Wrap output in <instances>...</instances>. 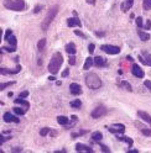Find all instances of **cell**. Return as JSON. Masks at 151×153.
<instances>
[{
	"label": "cell",
	"instance_id": "cell-51",
	"mask_svg": "<svg viewBox=\"0 0 151 153\" xmlns=\"http://www.w3.org/2000/svg\"><path fill=\"white\" fill-rule=\"evenodd\" d=\"M13 95H14V93H11V92H10V93H9V94H8V96H9V98H11V96H13Z\"/></svg>",
	"mask_w": 151,
	"mask_h": 153
},
{
	"label": "cell",
	"instance_id": "cell-49",
	"mask_svg": "<svg viewBox=\"0 0 151 153\" xmlns=\"http://www.w3.org/2000/svg\"><path fill=\"white\" fill-rule=\"evenodd\" d=\"M96 35H97V36H99V37H103V36H104L103 32H96Z\"/></svg>",
	"mask_w": 151,
	"mask_h": 153
},
{
	"label": "cell",
	"instance_id": "cell-32",
	"mask_svg": "<svg viewBox=\"0 0 151 153\" xmlns=\"http://www.w3.org/2000/svg\"><path fill=\"white\" fill-rule=\"evenodd\" d=\"M3 50L6 51V52H15V51H16V47H15V46H11V47H10V46H5V47H3Z\"/></svg>",
	"mask_w": 151,
	"mask_h": 153
},
{
	"label": "cell",
	"instance_id": "cell-43",
	"mask_svg": "<svg viewBox=\"0 0 151 153\" xmlns=\"http://www.w3.org/2000/svg\"><path fill=\"white\" fill-rule=\"evenodd\" d=\"M99 146L102 147V150H103L104 152H105V153H109V148H108V147H107V146H104L103 143H99Z\"/></svg>",
	"mask_w": 151,
	"mask_h": 153
},
{
	"label": "cell",
	"instance_id": "cell-11",
	"mask_svg": "<svg viewBox=\"0 0 151 153\" xmlns=\"http://www.w3.org/2000/svg\"><path fill=\"white\" fill-rule=\"evenodd\" d=\"M131 72H133V74L135 75V77H138V78H143L144 75H145V73H144V71L140 68L138 64H134L133 66V68H131Z\"/></svg>",
	"mask_w": 151,
	"mask_h": 153
},
{
	"label": "cell",
	"instance_id": "cell-38",
	"mask_svg": "<svg viewBox=\"0 0 151 153\" xmlns=\"http://www.w3.org/2000/svg\"><path fill=\"white\" fill-rule=\"evenodd\" d=\"M136 25H138V27H143V19L141 17H138L136 19Z\"/></svg>",
	"mask_w": 151,
	"mask_h": 153
},
{
	"label": "cell",
	"instance_id": "cell-9",
	"mask_svg": "<svg viewBox=\"0 0 151 153\" xmlns=\"http://www.w3.org/2000/svg\"><path fill=\"white\" fill-rule=\"evenodd\" d=\"M70 90L72 95H79V94H82V87L77 83H72L70 85Z\"/></svg>",
	"mask_w": 151,
	"mask_h": 153
},
{
	"label": "cell",
	"instance_id": "cell-44",
	"mask_svg": "<svg viewBox=\"0 0 151 153\" xmlns=\"http://www.w3.org/2000/svg\"><path fill=\"white\" fill-rule=\"evenodd\" d=\"M68 74H70V69H68V68H67V69H65V71H63V73H62L61 75L63 77V78H66V77L68 75Z\"/></svg>",
	"mask_w": 151,
	"mask_h": 153
},
{
	"label": "cell",
	"instance_id": "cell-19",
	"mask_svg": "<svg viewBox=\"0 0 151 153\" xmlns=\"http://www.w3.org/2000/svg\"><path fill=\"white\" fill-rule=\"evenodd\" d=\"M57 122L62 126H67V124H70V121L66 116H58V117H57Z\"/></svg>",
	"mask_w": 151,
	"mask_h": 153
},
{
	"label": "cell",
	"instance_id": "cell-22",
	"mask_svg": "<svg viewBox=\"0 0 151 153\" xmlns=\"http://www.w3.org/2000/svg\"><path fill=\"white\" fill-rule=\"evenodd\" d=\"M103 138V135L100 133V132H93V135H92V140L93 141H100Z\"/></svg>",
	"mask_w": 151,
	"mask_h": 153
},
{
	"label": "cell",
	"instance_id": "cell-27",
	"mask_svg": "<svg viewBox=\"0 0 151 153\" xmlns=\"http://www.w3.org/2000/svg\"><path fill=\"white\" fill-rule=\"evenodd\" d=\"M45 46H46V38H42V40H40L39 41V43H37V48L40 51H42L45 48Z\"/></svg>",
	"mask_w": 151,
	"mask_h": 153
},
{
	"label": "cell",
	"instance_id": "cell-7",
	"mask_svg": "<svg viewBox=\"0 0 151 153\" xmlns=\"http://www.w3.org/2000/svg\"><path fill=\"white\" fill-rule=\"evenodd\" d=\"M102 51L107 52L108 54H118L119 52H120V48L117 46H113V45H103L102 47Z\"/></svg>",
	"mask_w": 151,
	"mask_h": 153
},
{
	"label": "cell",
	"instance_id": "cell-1",
	"mask_svg": "<svg viewBox=\"0 0 151 153\" xmlns=\"http://www.w3.org/2000/svg\"><path fill=\"white\" fill-rule=\"evenodd\" d=\"M63 64V57H62L61 53H55L53 57L51 58V61L48 63V72L51 74H56V73H58L61 66Z\"/></svg>",
	"mask_w": 151,
	"mask_h": 153
},
{
	"label": "cell",
	"instance_id": "cell-17",
	"mask_svg": "<svg viewBox=\"0 0 151 153\" xmlns=\"http://www.w3.org/2000/svg\"><path fill=\"white\" fill-rule=\"evenodd\" d=\"M66 51L68 54H76L77 52V48H76V45L73 43V42H71V43H68L66 46Z\"/></svg>",
	"mask_w": 151,
	"mask_h": 153
},
{
	"label": "cell",
	"instance_id": "cell-50",
	"mask_svg": "<svg viewBox=\"0 0 151 153\" xmlns=\"http://www.w3.org/2000/svg\"><path fill=\"white\" fill-rule=\"evenodd\" d=\"M71 119H72V120H73V121H76V120H77V116H76V115H73V116H72V117H71Z\"/></svg>",
	"mask_w": 151,
	"mask_h": 153
},
{
	"label": "cell",
	"instance_id": "cell-14",
	"mask_svg": "<svg viewBox=\"0 0 151 153\" xmlns=\"http://www.w3.org/2000/svg\"><path fill=\"white\" fill-rule=\"evenodd\" d=\"M138 116L140 119H143L144 121H146V122L149 125H151V116L147 114V112H145V111H141V110H139L138 111Z\"/></svg>",
	"mask_w": 151,
	"mask_h": 153
},
{
	"label": "cell",
	"instance_id": "cell-40",
	"mask_svg": "<svg viewBox=\"0 0 151 153\" xmlns=\"http://www.w3.org/2000/svg\"><path fill=\"white\" fill-rule=\"evenodd\" d=\"M94 48H96L94 43H91L89 47H88V50H89V53H91V54H93V52H94Z\"/></svg>",
	"mask_w": 151,
	"mask_h": 153
},
{
	"label": "cell",
	"instance_id": "cell-6",
	"mask_svg": "<svg viewBox=\"0 0 151 153\" xmlns=\"http://www.w3.org/2000/svg\"><path fill=\"white\" fill-rule=\"evenodd\" d=\"M107 114V108L105 106H103V105H99L98 108H96L94 110L92 111V117L93 119H99V117H102V116H104Z\"/></svg>",
	"mask_w": 151,
	"mask_h": 153
},
{
	"label": "cell",
	"instance_id": "cell-8",
	"mask_svg": "<svg viewBox=\"0 0 151 153\" xmlns=\"http://www.w3.org/2000/svg\"><path fill=\"white\" fill-rule=\"evenodd\" d=\"M20 71H21V67L18 64L15 69H6V68H1V69H0V73H1L3 75H8V74L10 75V74H18Z\"/></svg>",
	"mask_w": 151,
	"mask_h": 153
},
{
	"label": "cell",
	"instance_id": "cell-24",
	"mask_svg": "<svg viewBox=\"0 0 151 153\" xmlns=\"http://www.w3.org/2000/svg\"><path fill=\"white\" fill-rule=\"evenodd\" d=\"M8 42H9V45H11V46H15V47H16V43H18V40H16V37H15V36L14 35H11V36H10V37L6 40Z\"/></svg>",
	"mask_w": 151,
	"mask_h": 153
},
{
	"label": "cell",
	"instance_id": "cell-15",
	"mask_svg": "<svg viewBox=\"0 0 151 153\" xmlns=\"http://www.w3.org/2000/svg\"><path fill=\"white\" fill-rule=\"evenodd\" d=\"M67 25H68V27H74V26H82L81 25V21H79V19L78 17H71V19H68V21H67Z\"/></svg>",
	"mask_w": 151,
	"mask_h": 153
},
{
	"label": "cell",
	"instance_id": "cell-30",
	"mask_svg": "<svg viewBox=\"0 0 151 153\" xmlns=\"http://www.w3.org/2000/svg\"><path fill=\"white\" fill-rule=\"evenodd\" d=\"M10 138H11V137H10V136H8V137H5V136H4V133H0V145H3L4 142H6V141H9Z\"/></svg>",
	"mask_w": 151,
	"mask_h": 153
},
{
	"label": "cell",
	"instance_id": "cell-45",
	"mask_svg": "<svg viewBox=\"0 0 151 153\" xmlns=\"http://www.w3.org/2000/svg\"><path fill=\"white\" fill-rule=\"evenodd\" d=\"M144 84H145V87H146L147 89H150V90H151V82L150 80H145Z\"/></svg>",
	"mask_w": 151,
	"mask_h": 153
},
{
	"label": "cell",
	"instance_id": "cell-37",
	"mask_svg": "<svg viewBox=\"0 0 151 153\" xmlns=\"http://www.w3.org/2000/svg\"><path fill=\"white\" fill-rule=\"evenodd\" d=\"M74 35L79 36V37H82V38H86V35L83 34V32H81V31H78V30H76V31H74Z\"/></svg>",
	"mask_w": 151,
	"mask_h": 153
},
{
	"label": "cell",
	"instance_id": "cell-12",
	"mask_svg": "<svg viewBox=\"0 0 151 153\" xmlns=\"http://www.w3.org/2000/svg\"><path fill=\"white\" fill-rule=\"evenodd\" d=\"M93 63H94V66L98 68H103V67L107 66V62L103 57H96L94 59H93Z\"/></svg>",
	"mask_w": 151,
	"mask_h": 153
},
{
	"label": "cell",
	"instance_id": "cell-2",
	"mask_svg": "<svg viewBox=\"0 0 151 153\" xmlns=\"http://www.w3.org/2000/svg\"><path fill=\"white\" fill-rule=\"evenodd\" d=\"M86 84L91 89H98L102 87V80L96 73H89L86 75Z\"/></svg>",
	"mask_w": 151,
	"mask_h": 153
},
{
	"label": "cell",
	"instance_id": "cell-3",
	"mask_svg": "<svg viewBox=\"0 0 151 153\" xmlns=\"http://www.w3.org/2000/svg\"><path fill=\"white\" fill-rule=\"evenodd\" d=\"M5 8L14 11H22L26 8V3L24 0H5Z\"/></svg>",
	"mask_w": 151,
	"mask_h": 153
},
{
	"label": "cell",
	"instance_id": "cell-5",
	"mask_svg": "<svg viewBox=\"0 0 151 153\" xmlns=\"http://www.w3.org/2000/svg\"><path fill=\"white\" fill-rule=\"evenodd\" d=\"M107 129L110 131V132L113 135H115V136H119V135H122L124 133V131H125V126H124L123 124H114L112 127H108L107 126Z\"/></svg>",
	"mask_w": 151,
	"mask_h": 153
},
{
	"label": "cell",
	"instance_id": "cell-48",
	"mask_svg": "<svg viewBox=\"0 0 151 153\" xmlns=\"http://www.w3.org/2000/svg\"><path fill=\"white\" fill-rule=\"evenodd\" d=\"M20 151H21V148H20V147H16V148L13 150V152H20Z\"/></svg>",
	"mask_w": 151,
	"mask_h": 153
},
{
	"label": "cell",
	"instance_id": "cell-31",
	"mask_svg": "<svg viewBox=\"0 0 151 153\" xmlns=\"http://www.w3.org/2000/svg\"><path fill=\"white\" fill-rule=\"evenodd\" d=\"M122 87L124 88V89H126V90H129V92H131L133 90V88H131V85L128 83V82H123L122 83Z\"/></svg>",
	"mask_w": 151,
	"mask_h": 153
},
{
	"label": "cell",
	"instance_id": "cell-36",
	"mask_svg": "<svg viewBox=\"0 0 151 153\" xmlns=\"http://www.w3.org/2000/svg\"><path fill=\"white\" fill-rule=\"evenodd\" d=\"M11 34H13V31L10 30V29H9V30H6V32H5V36H4V38H5V40H8V38L10 37V36H11Z\"/></svg>",
	"mask_w": 151,
	"mask_h": 153
},
{
	"label": "cell",
	"instance_id": "cell-4",
	"mask_svg": "<svg viewBox=\"0 0 151 153\" xmlns=\"http://www.w3.org/2000/svg\"><path fill=\"white\" fill-rule=\"evenodd\" d=\"M57 11H58V6H57V5H55V6L52 8V9L50 10V11H48L47 16H46V17L44 19L42 24H41V29H42L44 31H46V30L48 29V26L51 25L52 20H53V19L56 17V14H57Z\"/></svg>",
	"mask_w": 151,
	"mask_h": 153
},
{
	"label": "cell",
	"instance_id": "cell-41",
	"mask_svg": "<svg viewBox=\"0 0 151 153\" xmlns=\"http://www.w3.org/2000/svg\"><path fill=\"white\" fill-rule=\"evenodd\" d=\"M74 63H76V57H74V54H71V57H70V64L73 66Z\"/></svg>",
	"mask_w": 151,
	"mask_h": 153
},
{
	"label": "cell",
	"instance_id": "cell-20",
	"mask_svg": "<svg viewBox=\"0 0 151 153\" xmlns=\"http://www.w3.org/2000/svg\"><path fill=\"white\" fill-rule=\"evenodd\" d=\"M15 104H19V105H22V106H25L26 109L30 108V104L26 101V100H24L22 98H18L16 100H15Z\"/></svg>",
	"mask_w": 151,
	"mask_h": 153
},
{
	"label": "cell",
	"instance_id": "cell-28",
	"mask_svg": "<svg viewBox=\"0 0 151 153\" xmlns=\"http://www.w3.org/2000/svg\"><path fill=\"white\" fill-rule=\"evenodd\" d=\"M14 112L18 115H25L26 109H21V108H14Z\"/></svg>",
	"mask_w": 151,
	"mask_h": 153
},
{
	"label": "cell",
	"instance_id": "cell-23",
	"mask_svg": "<svg viewBox=\"0 0 151 153\" xmlns=\"http://www.w3.org/2000/svg\"><path fill=\"white\" fill-rule=\"evenodd\" d=\"M71 106L73 109H79L82 106V101L81 100H73V101H71Z\"/></svg>",
	"mask_w": 151,
	"mask_h": 153
},
{
	"label": "cell",
	"instance_id": "cell-42",
	"mask_svg": "<svg viewBox=\"0 0 151 153\" xmlns=\"http://www.w3.org/2000/svg\"><path fill=\"white\" fill-rule=\"evenodd\" d=\"M144 27L146 29V30H150V29H151V20H147V21H146V24L144 25Z\"/></svg>",
	"mask_w": 151,
	"mask_h": 153
},
{
	"label": "cell",
	"instance_id": "cell-29",
	"mask_svg": "<svg viewBox=\"0 0 151 153\" xmlns=\"http://www.w3.org/2000/svg\"><path fill=\"white\" fill-rule=\"evenodd\" d=\"M143 5H144V9L145 10H150L151 9V0H144Z\"/></svg>",
	"mask_w": 151,
	"mask_h": 153
},
{
	"label": "cell",
	"instance_id": "cell-21",
	"mask_svg": "<svg viewBox=\"0 0 151 153\" xmlns=\"http://www.w3.org/2000/svg\"><path fill=\"white\" fill-rule=\"evenodd\" d=\"M93 66V59L91 57H88L87 59H86V62H84V66H83V69L84 71H87V69H89V68Z\"/></svg>",
	"mask_w": 151,
	"mask_h": 153
},
{
	"label": "cell",
	"instance_id": "cell-35",
	"mask_svg": "<svg viewBox=\"0 0 151 153\" xmlns=\"http://www.w3.org/2000/svg\"><path fill=\"white\" fill-rule=\"evenodd\" d=\"M141 132L144 136H147V137H151V130H146V129H144L141 130Z\"/></svg>",
	"mask_w": 151,
	"mask_h": 153
},
{
	"label": "cell",
	"instance_id": "cell-39",
	"mask_svg": "<svg viewBox=\"0 0 151 153\" xmlns=\"http://www.w3.org/2000/svg\"><path fill=\"white\" fill-rule=\"evenodd\" d=\"M27 96H29V92H22V93L19 94V98H22V99L27 98Z\"/></svg>",
	"mask_w": 151,
	"mask_h": 153
},
{
	"label": "cell",
	"instance_id": "cell-26",
	"mask_svg": "<svg viewBox=\"0 0 151 153\" xmlns=\"http://www.w3.org/2000/svg\"><path fill=\"white\" fill-rule=\"evenodd\" d=\"M118 138H119V140H122V141H125L129 146H131V145L134 143V141H133L131 138H130V137H122V136H118Z\"/></svg>",
	"mask_w": 151,
	"mask_h": 153
},
{
	"label": "cell",
	"instance_id": "cell-16",
	"mask_svg": "<svg viewBox=\"0 0 151 153\" xmlns=\"http://www.w3.org/2000/svg\"><path fill=\"white\" fill-rule=\"evenodd\" d=\"M133 4H134V0H125V1L122 4V11L123 13H126L129 9H131Z\"/></svg>",
	"mask_w": 151,
	"mask_h": 153
},
{
	"label": "cell",
	"instance_id": "cell-10",
	"mask_svg": "<svg viewBox=\"0 0 151 153\" xmlns=\"http://www.w3.org/2000/svg\"><path fill=\"white\" fill-rule=\"evenodd\" d=\"M3 119H4L5 122H14V124H19V117H16V116H14L13 114H10V112H5Z\"/></svg>",
	"mask_w": 151,
	"mask_h": 153
},
{
	"label": "cell",
	"instance_id": "cell-18",
	"mask_svg": "<svg viewBox=\"0 0 151 153\" xmlns=\"http://www.w3.org/2000/svg\"><path fill=\"white\" fill-rule=\"evenodd\" d=\"M139 61L141 63H144V64L151 67V54H145V58L141 57V56H139Z\"/></svg>",
	"mask_w": 151,
	"mask_h": 153
},
{
	"label": "cell",
	"instance_id": "cell-25",
	"mask_svg": "<svg viewBox=\"0 0 151 153\" xmlns=\"http://www.w3.org/2000/svg\"><path fill=\"white\" fill-rule=\"evenodd\" d=\"M138 35H139V37H140V40H141V41H147L150 38V36L146 32H143V31H140Z\"/></svg>",
	"mask_w": 151,
	"mask_h": 153
},
{
	"label": "cell",
	"instance_id": "cell-47",
	"mask_svg": "<svg viewBox=\"0 0 151 153\" xmlns=\"http://www.w3.org/2000/svg\"><path fill=\"white\" fill-rule=\"evenodd\" d=\"M41 10V6H37V8H35V10H34V13H39Z\"/></svg>",
	"mask_w": 151,
	"mask_h": 153
},
{
	"label": "cell",
	"instance_id": "cell-46",
	"mask_svg": "<svg viewBox=\"0 0 151 153\" xmlns=\"http://www.w3.org/2000/svg\"><path fill=\"white\" fill-rule=\"evenodd\" d=\"M86 1H87L88 4H92V5H94V4H96V0H86Z\"/></svg>",
	"mask_w": 151,
	"mask_h": 153
},
{
	"label": "cell",
	"instance_id": "cell-33",
	"mask_svg": "<svg viewBox=\"0 0 151 153\" xmlns=\"http://www.w3.org/2000/svg\"><path fill=\"white\" fill-rule=\"evenodd\" d=\"M50 131H51V130H50L48 127H44L42 130L40 131V135H41V136H46V135H48Z\"/></svg>",
	"mask_w": 151,
	"mask_h": 153
},
{
	"label": "cell",
	"instance_id": "cell-13",
	"mask_svg": "<svg viewBox=\"0 0 151 153\" xmlns=\"http://www.w3.org/2000/svg\"><path fill=\"white\" fill-rule=\"evenodd\" d=\"M76 151H78V152H88V153L93 152V150L91 148V147H88V146L83 145V143H77L76 145Z\"/></svg>",
	"mask_w": 151,
	"mask_h": 153
},
{
	"label": "cell",
	"instance_id": "cell-34",
	"mask_svg": "<svg viewBox=\"0 0 151 153\" xmlns=\"http://www.w3.org/2000/svg\"><path fill=\"white\" fill-rule=\"evenodd\" d=\"M15 84V82H9V83H3L1 84V87H0V89H1V90H4L5 88L6 87H10V85H14Z\"/></svg>",
	"mask_w": 151,
	"mask_h": 153
}]
</instances>
